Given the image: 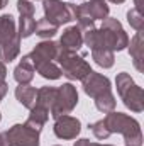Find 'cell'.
I'll list each match as a JSON object with an SVG mask.
<instances>
[{
	"label": "cell",
	"mask_w": 144,
	"mask_h": 146,
	"mask_svg": "<svg viewBox=\"0 0 144 146\" xmlns=\"http://www.w3.org/2000/svg\"><path fill=\"white\" fill-rule=\"evenodd\" d=\"M127 22L131 24L132 29H136V33H143V27H144V17L143 14L136 9H131L127 12Z\"/></svg>",
	"instance_id": "25"
},
{
	"label": "cell",
	"mask_w": 144,
	"mask_h": 146,
	"mask_svg": "<svg viewBox=\"0 0 144 146\" xmlns=\"http://www.w3.org/2000/svg\"><path fill=\"white\" fill-rule=\"evenodd\" d=\"M115 87L117 94L120 95L124 106L132 112H143L144 110V92L143 88L132 80L129 73L122 72L115 78Z\"/></svg>",
	"instance_id": "4"
},
{
	"label": "cell",
	"mask_w": 144,
	"mask_h": 146,
	"mask_svg": "<svg viewBox=\"0 0 144 146\" xmlns=\"http://www.w3.org/2000/svg\"><path fill=\"white\" fill-rule=\"evenodd\" d=\"M59 46L66 48V49H73V51H78L81 46H83V33L78 26H71V27H66L63 31V36L58 42Z\"/></svg>",
	"instance_id": "14"
},
{
	"label": "cell",
	"mask_w": 144,
	"mask_h": 146,
	"mask_svg": "<svg viewBox=\"0 0 144 146\" xmlns=\"http://www.w3.org/2000/svg\"><path fill=\"white\" fill-rule=\"evenodd\" d=\"M7 146H39V133L24 124H14L3 133Z\"/></svg>",
	"instance_id": "6"
},
{
	"label": "cell",
	"mask_w": 144,
	"mask_h": 146,
	"mask_svg": "<svg viewBox=\"0 0 144 146\" xmlns=\"http://www.w3.org/2000/svg\"><path fill=\"white\" fill-rule=\"evenodd\" d=\"M56 94H58V88H54V87H41V88H37V97L34 106L51 110L54 100H56Z\"/></svg>",
	"instance_id": "19"
},
{
	"label": "cell",
	"mask_w": 144,
	"mask_h": 146,
	"mask_svg": "<svg viewBox=\"0 0 144 146\" xmlns=\"http://www.w3.org/2000/svg\"><path fill=\"white\" fill-rule=\"evenodd\" d=\"M90 129H92V133H93V136L97 138V139H107L108 136H110V131L107 129V126H105V121L104 119H100V121H97V122H93V124H90L88 126Z\"/></svg>",
	"instance_id": "26"
},
{
	"label": "cell",
	"mask_w": 144,
	"mask_h": 146,
	"mask_svg": "<svg viewBox=\"0 0 144 146\" xmlns=\"http://www.w3.org/2000/svg\"><path fill=\"white\" fill-rule=\"evenodd\" d=\"M105 126L110 131V134L114 133H120L124 136V143L126 146H143V133H141V124L124 114V112H107V115L104 117Z\"/></svg>",
	"instance_id": "2"
},
{
	"label": "cell",
	"mask_w": 144,
	"mask_h": 146,
	"mask_svg": "<svg viewBox=\"0 0 144 146\" xmlns=\"http://www.w3.org/2000/svg\"><path fill=\"white\" fill-rule=\"evenodd\" d=\"M80 9L92 21H104L108 17V5L105 0H90V2L81 3Z\"/></svg>",
	"instance_id": "13"
},
{
	"label": "cell",
	"mask_w": 144,
	"mask_h": 146,
	"mask_svg": "<svg viewBox=\"0 0 144 146\" xmlns=\"http://www.w3.org/2000/svg\"><path fill=\"white\" fill-rule=\"evenodd\" d=\"M17 34V26H15V19L10 14H3L0 15V46L5 42L14 41Z\"/></svg>",
	"instance_id": "15"
},
{
	"label": "cell",
	"mask_w": 144,
	"mask_h": 146,
	"mask_svg": "<svg viewBox=\"0 0 144 146\" xmlns=\"http://www.w3.org/2000/svg\"><path fill=\"white\" fill-rule=\"evenodd\" d=\"M0 121H2V114H0Z\"/></svg>",
	"instance_id": "34"
},
{
	"label": "cell",
	"mask_w": 144,
	"mask_h": 146,
	"mask_svg": "<svg viewBox=\"0 0 144 146\" xmlns=\"http://www.w3.org/2000/svg\"><path fill=\"white\" fill-rule=\"evenodd\" d=\"M34 70L46 80H58L61 76V68L54 61H44V63L34 65Z\"/></svg>",
	"instance_id": "21"
},
{
	"label": "cell",
	"mask_w": 144,
	"mask_h": 146,
	"mask_svg": "<svg viewBox=\"0 0 144 146\" xmlns=\"http://www.w3.org/2000/svg\"><path fill=\"white\" fill-rule=\"evenodd\" d=\"M83 44H87L90 51L92 49L122 51L129 46V36L117 19L107 17L102 21L100 29L92 27L88 31H83Z\"/></svg>",
	"instance_id": "1"
},
{
	"label": "cell",
	"mask_w": 144,
	"mask_h": 146,
	"mask_svg": "<svg viewBox=\"0 0 144 146\" xmlns=\"http://www.w3.org/2000/svg\"><path fill=\"white\" fill-rule=\"evenodd\" d=\"M129 54L134 61V66L137 72H144L143 68V36L141 33H136V36L129 41Z\"/></svg>",
	"instance_id": "18"
},
{
	"label": "cell",
	"mask_w": 144,
	"mask_h": 146,
	"mask_svg": "<svg viewBox=\"0 0 144 146\" xmlns=\"http://www.w3.org/2000/svg\"><path fill=\"white\" fill-rule=\"evenodd\" d=\"M0 146H7V143H5V138H3V133H0Z\"/></svg>",
	"instance_id": "31"
},
{
	"label": "cell",
	"mask_w": 144,
	"mask_h": 146,
	"mask_svg": "<svg viewBox=\"0 0 144 146\" xmlns=\"http://www.w3.org/2000/svg\"><path fill=\"white\" fill-rule=\"evenodd\" d=\"M36 33L39 37H42V39H51L53 36H56V33H58V26H54V24H51L48 19H39L36 22Z\"/></svg>",
	"instance_id": "24"
},
{
	"label": "cell",
	"mask_w": 144,
	"mask_h": 146,
	"mask_svg": "<svg viewBox=\"0 0 144 146\" xmlns=\"http://www.w3.org/2000/svg\"><path fill=\"white\" fill-rule=\"evenodd\" d=\"M17 10L20 14L17 34L20 39H26V37L32 36L36 31V19H34L36 5L31 0H17Z\"/></svg>",
	"instance_id": "8"
},
{
	"label": "cell",
	"mask_w": 144,
	"mask_h": 146,
	"mask_svg": "<svg viewBox=\"0 0 144 146\" xmlns=\"http://www.w3.org/2000/svg\"><path fill=\"white\" fill-rule=\"evenodd\" d=\"M36 97H37V90L31 85H19L15 88V99L19 100V104H22L26 109H32L36 104Z\"/></svg>",
	"instance_id": "17"
},
{
	"label": "cell",
	"mask_w": 144,
	"mask_h": 146,
	"mask_svg": "<svg viewBox=\"0 0 144 146\" xmlns=\"http://www.w3.org/2000/svg\"><path fill=\"white\" fill-rule=\"evenodd\" d=\"M5 76H7V66H5V63L0 61V85L5 83Z\"/></svg>",
	"instance_id": "28"
},
{
	"label": "cell",
	"mask_w": 144,
	"mask_h": 146,
	"mask_svg": "<svg viewBox=\"0 0 144 146\" xmlns=\"http://www.w3.org/2000/svg\"><path fill=\"white\" fill-rule=\"evenodd\" d=\"M93 102H95V107L100 112H104V114L115 110V106H117V100H115V97H114L112 92H107L104 95H98L97 99H93Z\"/></svg>",
	"instance_id": "23"
},
{
	"label": "cell",
	"mask_w": 144,
	"mask_h": 146,
	"mask_svg": "<svg viewBox=\"0 0 144 146\" xmlns=\"http://www.w3.org/2000/svg\"><path fill=\"white\" fill-rule=\"evenodd\" d=\"M56 51H58V42L51 41V39H44L41 42H37L34 49L27 54L32 61V65H39L44 61H54L56 58Z\"/></svg>",
	"instance_id": "11"
},
{
	"label": "cell",
	"mask_w": 144,
	"mask_h": 146,
	"mask_svg": "<svg viewBox=\"0 0 144 146\" xmlns=\"http://www.w3.org/2000/svg\"><path fill=\"white\" fill-rule=\"evenodd\" d=\"M7 90H9V85H7V83H2V85H0V102H2V99L7 95Z\"/></svg>",
	"instance_id": "29"
},
{
	"label": "cell",
	"mask_w": 144,
	"mask_h": 146,
	"mask_svg": "<svg viewBox=\"0 0 144 146\" xmlns=\"http://www.w3.org/2000/svg\"><path fill=\"white\" fill-rule=\"evenodd\" d=\"M54 61L59 63L61 75H65L68 80H83L88 73L92 72L88 61L80 56L76 51L66 49L63 46L58 44V51H56V58Z\"/></svg>",
	"instance_id": "3"
},
{
	"label": "cell",
	"mask_w": 144,
	"mask_h": 146,
	"mask_svg": "<svg viewBox=\"0 0 144 146\" xmlns=\"http://www.w3.org/2000/svg\"><path fill=\"white\" fill-rule=\"evenodd\" d=\"M73 146H114V145H100V143H90L87 138H81L78 141H75Z\"/></svg>",
	"instance_id": "27"
},
{
	"label": "cell",
	"mask_w": 144,
	"mask_h": 146,
	"mask_svg": "<svg viewBox=\"0 0 144 146\" xmlns=\"http://www.w3.org/2000/svg\"><path fill=\"white\" fill-rule=\"evenodd\" d=\"M108 2H112V3H124L126 0H108Z\"/></svg>",
	"instance_id": "33"
},
{
	"label": "cell",
	"mask_w": 144,
	"mask_h": 146,
	"mask_svg": "<svg viewBox=\"0 0 144 146\" xmlns=\"http://www.w3.org/2000/svg\"><path fill=\"white\" fill-rule=\"evenodd\" d=\"M54 146H59V145H54Z\"/></svg>",
	"instance_id": "35"
},
{
	"label": "cell",
	"mask_w": 144,
	"mask_h": 146,
	"mask_svg": "<svg viewBox=\"0 0 144 146\" xmlns=\"http://www.w3.org/2000/svg\"><path fill=\"white\" fill-rule=\"evenodd\" d=\"M92 58L102 68H112L114 61H115L114 51H110V49H92Z\"/></svg>",
	"instance_id": "22"
},
{
	"label": "cell",
	"mask_w": 144,
	"mask_h": 146,
	"mask_svg": "<svg viewBox=\"0 0 144 146\" xmlns=\"http://www.w3.org/2000/svg\"><path fill=\"white\" fill-rule=\"evenodd\" d=\"M34 65H32V61H31V58L26 54V56H22V60L19 61V65L15 66V70H14V78H15V82L19 83V85H29L31 82H32V78H34Z\"/></svg>",
	"instance_id": "12"
},
{
	"label": "cell",
	"mask_w": 144,
	"mask_h": 146,
	"mask_svg": "<svg viewBox=\"0 0 144 146\" xmlns=\"http://www.w3.org/2000/svg\"><path fill=\"white\" fill-rule=\"evenodd\" d=\"M81 83H83V92L88 97H92V99H97L98 95H104L107 92H112L110 80L105 75L97 73V72H93V70L81 80Z\"/></svg>",
	"instance_id": "9"
},
{
	"label": "cell",
	"mask_w": 144,
	"mask_h": 146,
	"mask_svg": "<svg viewBox=\"0 0 144 146\" xmlns=\"http://www.w3.org/2000/svg\"><path fill=\"white\" fill-rule=\"evenodd\" d=\"M48 119H49V110L44 109V107H39V106H34L31 109V114H29L26 124L29 127H32L34 131L41 133V129L44 127V124L48 122Z\"/></svg>",
	"instance_id": "16"
},
{
	"label": "cell",
	"mask_w": 144,
	"mask_h": 146,
	"mask_svg": "<svg viewBox=\"0 0 144 146\" xmlns=\"http://www.w3.org/2000/svg\"><path fill=\"white\" fill-rule=\"evenodd\" d=\"M7 3H9V0H0V10H2L3 7H7Z\"/></svg>",
	"instance_id": "32"
},
{
	"label": "cell",
	"mask_w": 144,
	"mask_h": 146,
	"mask_svg": "<svg viewBox=\"0 0 144 146\" xmlns=\"http://www.w3.org/2000/svg\"><path fill=\"white\" fill-rule=\"evenodd\" d=\"M20 53V37L17 36L14 41L5 42L0 46V61L2 63H10L14 61Z\"/></svg>",
	"instance_id": "20"
},
{
	"label": "cell",
	"mask_w": 144,
	"mask_h": 146,
	"mask_svg": "<svg viewBox=\"0 0 144 146\" xmlns=\"http://www.w3.org/2000/svg\"><path fill=\"white\" fill-rule=\"evenodd\" d=\"M134 3H136V10H139V12L143 14V5H141V0H134Z\"/></svg>",
	"instance_id": "30"
},
{
	"label": "cell",
	"mask_w": 144,
	"mask_h": 146,
	"mask_svg": "<svg viewBox=\"0 0 144 146\" xmlns=\"http://www.w3.org/2000/svg\"><path fill=\"white\" fill-rule=\"evenodd\" d=\"M78 104V92H76V87H73L71 83H63L59 88H58V94H56V100L53 104V107L49 110V114L56 119L59 115H66L70 114Z\"/></svg>",
	"instance_id": "7"
},
{
	"label": "cell",
	"mask_w": 144,
	"mask_h": 146,
	"mask_svg": "<svg viewBox=\"0 0 144 146\" xmlns=\"http://www.w3.org/2000/svg\"><path fill=\"white\" fill-rule=\"evenodd\" d=\"M53 131H54L56 138H59V139H75L81 131V122H80V119L68 115V114L59 115L54 121Z\"/></svg>",
	"instance_id": "10"
},
{
	"label": "cell",
	"mask_w": 144,
	"mask_h": 146,
	"mask_svg": "<svg viewBox=\"0 0 144 146\" xmlns=\"http://www.w3.org/2000/svg\"><path fill=\"white\" fill-rule=\"evenodd\" d=\"M44 19H48L54 26H63L75 21V3L63 0H42Z\"/></svg>",
	"instance_id": "5"
}]
</instances>
